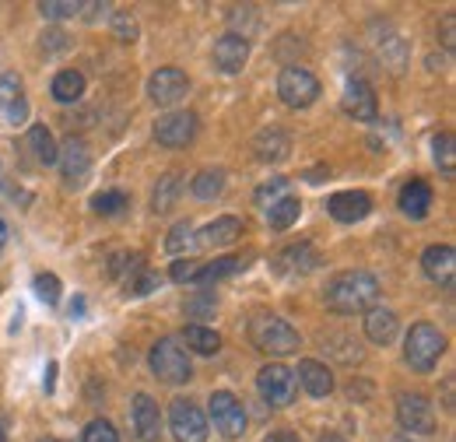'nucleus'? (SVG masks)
<instances>
[{"instance_id":"1","label":"nucleus","mask_w":456,"mask_h":442,"mask_svg":"<svg viewBox=\"0 0 456 442\" xmlns=\"http://www.w3.org/2000/svg\"><path fill=\"white\" fill-rule=\"evenodd\" d=\"M379 299V281L369 274V271H344L338 274L327 291H323V302L327 309L341 313V316H354V313H369Z\"/></svg>"},{"instance_id":"2","label":"nucleus","mask_w":456,"mask_h":442,"mask_svg":"<svg viewBox=\"0 0 456 442\" xmlns=\"http://www.w3.org/2000/svg\"><path fill=\"white\" fill-rule=\"evenodd\" d=\"M249 340L256 351L264 355H295L302 348V337L298 331L281 320V316H271V313H260L249 320Z\"/></svg>"},{"instance_id":"3","label":"nucleus","mask_w":456,"mask_h":442,"mask_svg":"<svg viewBox=\"0 0 456 442\" xmlns=\"http://www.w3.org/2000/svg\"><path fill=\"white\" fill-rule=\"evenodd\" d=\"M443 351H446V337L436 331L432 323H414L411 333H407V340H403V358L418 372H432L436 362L443 358Z\"/></svg>"},{"instance_id":"4","label":"nucleus","mask_w":456,"mask_h":442,"mask_svg":"<svg viewBox=\"0 0 456 442\" xmlns=\"http://www.w3.org/2000/svg\"><path fill=\"white\" fill-rule=\"evenodd\" d=\"M151 372L162 380V383H186V380H193V369H190V355H186V348H179V340L175 337H162V340H155V348H151Z\"/></svg>"},{"instance_id":"5","label":"nucleus","mask_w":456,"mask_h":442,"mask_svg":"<svg viewBox=\"0 0 456 442\" xmlns=\"http://www.w3.org/2000/svg\"><path fill=\"white\" fill-rule=\"evenodd\" d=\"M278 95L291 110H305L320 99V81L305 67H285L281 78H278Z\"/></svg>"},{"instance_id":"6","label":"nucleus","mask_w":456,"mask_h":442,"mask_svg":"<svg viewBox=\"0 0 456 442\" xmlns=\"http://www.w3.org/2000/svg\"><path fill=\"white\" fill-rule=\"evenodd\" d=\"M208 414H211L215 429H218L225 439H239V436L246 432V411H242L239 397L228 393V389L211 393V400H208Z\"/></svg>"},{"instance_id":"7","label":"nucleus","mask_w":456,"mask_h":442,"mask_svg":"<svg viewBox=\"0 0 456 442\" xmlns=\"http://www.w3.org/2000/svg\"><path fill=\"white\" fill-rule=\"evenodd\" d=\"M397 422L400 429L414 436H432L436 432V411L425 393H400L397 397Z\"/></svg>"},{"instance_id":"8","label":"nucleus","mask_w":456,"mask_h":442,"mask_svg":"<svg viewBox=\"0 0 456 442\" xmlns=\"http://www.w3.org/2000/svg\"><path fill=\"white\" fill-rule=\"evenodd\" d=\"M169 429L175 442H208V418L193 400H175L172 404Z\"/></svg>"},{"instance_id":"9","label":"nucleus","mask_w":456,"mask_h":442,"mask_svg":"<svg viewBox=\"0 0 456 442\" xmlns=\"http://www.w3.org/2000/svg\"><path fill=\"white\" fill-rule=\"evenodd\" d=\"M256 389H260V397L271 407H288L291 397H295V372L288 365H278V362L274 365H264L256 372Z\"/></svg>"},{"instance_id":"10","label":"nucleus","mask_w":456,"mask_h":442,"mask_svg":"<svg viewBox=\"0 0 456 442\" xmlns=\"http://www.w3.org/2000/svg\"><path fill=\"white\" fill-rule=\"evenodd\" d=\"M57 162H60L63 179H67L70 186H77V183H85V176L92 172V148H88L81 137H67L57 148Z\"/></svg>"},{"instance_id":"11","label":"nucleus","mask_w":456,"mask_h":442,"mask_svg":"<svg viewBox=\"0 0 456 442\" xmlns=\"http://www.w3.org/2000/svg\"><path fill=\"white\" fill-rule=\"evenodd\" d=\"M186 92H190V78L179 67H162L148 81V95H151L155 106H175Z\"/></svg>"},{"instance_id":"12","label":"nucleus","mask_w":456,"mask_h":442,"mask_svg":"<svg viewBox=\"0 0 456 442\" xmlns=\"http://www.w3.org/2000/svg\"><path fill=\"white\" fill-rule=\"evenodd\" d=\"M197 137V116L193 112H169L155 123V141L166 148H186Z\"/></svg>"},{"instance_id":"13","label":"nucleus","mask_w":456,"mask_h":442,"mask_svg":"<svg viewBox=\"0 0 456 442\" xmlns=\"http://www.w3.org/2000/svg\"><path fill=\"white\" fill-rule=\"evenodd\" d=\"M341 106H344V112H347V116H354V119H362V123H376V116H379L376 92H372V85H369V81H362V78L347 81Z\"/></svg>"},{"instance_id":"14","label":"nucleus","mask_w":456,"mask_h":442,"mask_svg":"<svg viewBox=\"0 0 456 442\" xmlns=\"http://www.w3.org/2000/svg\"><path fill=\"white\" fill-rule=\"evenodd\" d=\"M130 425L137 432L141 442H159L162 436V414H159V404L148 397V393H137L134 404H130Z\"/></svg>"},{"instance_id":"15","label":"nucleus","mask_w":456,"mask_h":442,"mask_svg":"<svg viewBox=\"0 0 456 442\" xmlns=\"http://www.w3.org/2000/svg\"><path fill=\"white\" fill-rule=\"evenodd\" d=\"M215 67L222 70V74H239L242 67H246V60H249V39H242L239 32H228L222 36L218 43H215Z\"/></svg>"},{"instance_id":"16","label":"nucleus","mask_w":456,"mask_h":442,"mask_svg":"<svg viewBox=\"0 0 456 442\" xmlns=\"http://www.w3.org/2000/svg\"><path fill=\"white\" fill-rule=\"evenodd\" d=\"M327 211L338 221H344V225H354V221H362L372 211V201H369V193H362V190H344V193H334V197L327 201Z\"/></svg>"},{"instance_id":"17","label":"nucleus","mask_w":456,"mask_h":442,"mask_svg":"<svg viewBox=\"0 0 456 442\" xmlns=\"http://www.w3.org/2000/svg\"><path fill=\"white\" fill-rule=\"evenodd\" d=\"M421 267H425V274L432 277L436 284L453 288V281H456L453 246H428V250H425V257H421Z\"/></svg>"},{"instance_id":"18","label":"nucleus","mask_w":456,"mask_h":442,"mask_svg":"<svg viewBox=\"0 0 456 442\" xmlns=\"http://www.w3.org/2000/svg\"><path fill=\"white\" fill-rule=\"evenodd\" d=\"M239 235H242V221L232 218V215H225V218H215L211 225H204V228L193 235V246L218 250V246H232Z\"/></svg>"},{"instance_id":"19","label":"nucleus","mask_w":456,"mask_h":442,"mask_svg":"<svg viewBox=\"0 0 456 442\" xmlns=\"http://www.w3.org/2000/svg\"><path fill=\"white\" fill-rule=\"evenodd\" d=\"M0 116L7 123H25L28 116V102H25V92H21V81L14 74H4L0 78Z\"/></svg>"},{"instance_id":"20","label":"nucleus","mask_w":456,"mask_h":442,"mask_svg":"<svg viewBox=\"0 0 456 442\" xmlns=\"http://www.w3.org/2000/svg\"><path fill=\"white\" fill-rule=\"evenodd\" d=\"M428 208H432V186H428L425 179H411V183L400 190V211H403L407 218L421 221L428 215Z\"/></svg>"},{"instance_id":"21","label":"nucleus","mask_w":456,"mask_h":442,"mask_svg":"<svg viewBox=\"0 0 456 442\" xmlns=\"http://www.w3.org/2000/svg\"><path fill=\"white\" fill-rule=\"evenodd\" d=\"M253 151L260 162H285L288 151H291V141H288L285 130L271 127V130H260L256 141H253Z\"/></svg>"},{"instance_id":"22","label":"nucleus","mask_w":456,"mask_h":442,"mask_svg":"<svg viewBox=\"0 0 456 442\" xmlns=\"http://www.w3.org/2000/svg\"><path fill=\"white\" fill-rule=\"evenodd\" d=\"M295 376L302 380V387L309 389L313 397H327V393L334 389V376H330V369H327L323 362L305 358V362H298V372H295Z\"/></svg>"},{"instance_id":"23","label":"nucleus","mask_w":456,"mask_h":442,"mask_svg":"<svg viewBox=\"0 0 456 442\" xmlns=\"http://www.w3.org/2000/svg\"><path fill=\"white\" fill-rule=\"evenodd\" d=\"M400 331V320L397 313H390V309H369V316H365V337L372 340V344H390Z\"/></svg>"},{"instance_id":"24","label":"nucleus","mask_w":456,"mask_h":442,"mask_svg":"<svg viewBox=\"0 0 456 442\" xmlns=\"http://www.w3.org/2000/svg\"><path fill=\"white\" fill-rule=\"evenodd\" d=\"M278 264H281V271L285 274H309V271H316V264H320V257L313 253V246H291L285 250L281 257H278Z\"/></svg>"},{"instance_id":"25","label":"nucleus","mask_w":456,"mask_h":442,"mask_svg":"<svg viewBox=\"0 0 456 442\" xmlns=\"http://www.w3.org/2000/svg\"><path fill=\"white\" fill-rule=\"evenodd\" d=\"M28 151H32V159L39 166H53L57 162V141H53V134L46 127H32L28 130Z\"/></svg>"},{"instance_id":"26","label":"nucleus","mask_w":456,"mask_h":442,"mask_svg":"<svg viewBox=\"0 0 456 442\" xmlns=\"http://www.w3.org/2000/svg\"><path fill=\"white\" fill-rule=\"evenodd\" d=\"M179 193H183V183H179V176H162L159 179V186H155V193H151V211L155 215H166L175 208V201H179Z\"/></svg>"},{"instance_id":"27","label":"nucleus","mask_w":456,"mask_h":442,"mask_svg":"<svg viewBox=\"0 0 456 442\" xmlns=\"http://www.w3.org/2000/svg\"><path fill=\"white\" fill-rule=\"evenodd\" d=\"M183 340H186V348L197 351V355H218V351H222V337L215 331H208V327H200V323L186 327V331H183Z\"/></svg>"},{"instance_id":"28","label":"nucleus","mask_w":456,"mask_h":442,"mask_svg":"<svg viewBox=\"0 0 456 442\" xmlns=\"http://www.w3.org/2000/svg\"><path fill=\"white\" fill-rule=\"evenodd\" d=\"M190 190H193V197H200V201H215V197L225 190V172H222V168H204V172L193 176Z\"/></svg>"},{"instance_id":"29","label":"nucleus","mask_w":456,"mask_h":442,"mask_svg":"<svg viewBox=\"0 0 456 442\" xmlns=\"http://www.w3.org/2000/svg\"><path fill=\"white\" fill-rule=\"evenodd\" d=\"M85 95V78L77 70H60L53 78V99L57 102H77Z\"/></svg>"},{"instance_id":"30","label":"nucleus","mask_w":456,"mask_h":442,"mask_svg":"<svg viewBox=\"0 0 456 442\" xmlns=\"http://www.w3.org/2000/svg\"><path fill=\"white\" fill-rule=\"evenodd\" d=\"M246 264L239 260V257H222V260H215V264H200L197 267V284H211V281H222V277H228V274H239Z\"/></svg>"},{"instance_id":"31","label":"nucleus","mask_w":456,"mask_h":442,"mask_svg":"<svg viewBox=\"0 0 456 442\" xmlns=\"http://www.w3.org/2000/svg\"><path fill=\"white\" fill-rule=\"evenodd\" d=\"M302 215V204H298V197H281L278 204H271L267 208V221H271V228H291L295 221Z\"/></svg>"},{"instance_id":"32","label":"nucleus","mask_w":456,"mask_h":442,"mask_svg":"<svg viewBox=\"0 0 456 442\" xmlns=\"http://www.w3.org/2000/svg\"><path fill=\"white\" fill-rule=\"evenodd\" d=\"M432 155H436V166L443 168L446 176H453L456 172V141L453 134L446 130V134H439L436 141H432Z\"/></svg>"},{"instance_id":"33","label":"nucleus","mask_w":456,"mask_h":442,"mask_svg":"<svg viewBox=\"0 0 456 442\" xmlns=\"http://www.w3.org/2000/svg\"><path fill=\"white\" fill-rule=\"evenodd\" d=\"M92 208H95V215L113 218V215H119L126 208V193L123 190H102V193L92 197Z\"/></svg>"},{"instance_id":"34","label":"nucleus","mask_w":456,"mask_h":442,"mask_svg":"<svg viewBox=\"0 0 456 442\" xmlns=\"http://www.w3.org/2000/svg\"><path fill=\"white\" fill-rule=\"evenodd\" d=\"M32 288H36V295L46 302V306H57L60 302V277L57 274H36V281H32Z\"/></svg>"},{"instance_id":"35","label":"nucleus","mask_w":456,"mask_h":442,"mask_svg":"<svg viewBox=\"0 0 456 442\" xmlns=\"http://www.w3.org/2000/svg\"><path fill=\"white\" fill-rule=\"evenodd\" d=\"M190 246H193V225H190V221L172 225L169 239H166V250H169V253H183V250H190Z\"/></svg>"},{"instance_id":"36","label":"nucleus","mask_w":456,"mask_h":442,"mask_svg":"<svg viewBox=\"0 0 456 442\" xmlns=\"http://www.w3.org/2000/svg\"><path fill=\"white\" fill-rule=\"evenodd\" d=\"M379 53H383V60L390 63V70H403L407 50H403V39H400V36H390L387 43H379Z\"/></svg>"},{"instance_id":"37","label":"nucleus","mask_w":456,"mask_h":442,"mask_svg":"<svg viewBox=\"0 0 456 442\" xmlns=\"http://www.w3.org/2000/svg\"><path fill=\"white\" fill-rule=\"evenodd\" d=\"M39 11H43V18H74V14H81V4L77 0H43Z\"/></svg>"},{"instance_id":"38","label":"nucleus","mask_w":456,"mask_h":442,"mask_svg":"<svg viewBox=\"0 0 456 442\" xmlns=\"http://www.w3.org/2000/svg\"><path fill=\"white\" fill-rule=\"evenodd\" d=\"M281 197H288V179H271V183H264V186L256 190V204H260V208H271V204H278Z\"/></svg>"},{"instance_id":"39","label":"nucleus","mask_w":456,"mask_h":442,"mask_svg":"<svg viewBox=\"0 0 456 442\" xmlns=\"http://www.w3.org/2000/svg\"><path fill=\"white\" fill-rule=\"evenodd\" d=\"M113 32H116V39H119V43H134V39H137V21H134V14H130V11H116Z\"/></svg>"},{"instance_id":"40","label":"nucleus","mask_w":456,"mask_h":442,"mask_svg":"<svg viewBox=\"0 0 456 442\" xmlns=\"http://www.w3.org/2000/svg\"><path fill=\"white\" fill-rule=\"evenodd\" d=\"M81 442H119V436H116V429L110 425V422H102V418H95L88 429H85V436H81Z\"/></svg>"},{"instance_id":"41","label":"nucleus","mask_w":456,"mask_h":442,"mask_svg":"<svg viewBox=\"0 0 456 442\" xmlns=\"http://www.w3.org/2000/svg\"><path fill=\"white\" fill-rule=\"evenodd\" d=\"M123 288H126V295H148L151 288H159V274H151V271H137L130 281H123Z\"/></svg>"},{"instance_id":"42","label":"nucleus","mask_w":456,"mask_h":442,"mask_svg":"<svg viewBox=\"0 0 456 442\" xmlns=\"http://www.w3.org/2000/svg\"><path fill=\"white\" fill-rule=\"evenodd\" d=\"M197 260H175L172 264V281H193L197 277Z\"/></svg>"},{"instance_id":"43","label":"nucleus","mask_w":456,"mask_h":442,"mask_svg":"<svg viewBox=\"0 0 456 442\" xmlns=\"http://www.w3.org/2000/svg\"><path fill=\"white\" fill-rule=\"evenodd\" d=\"M211 309H215V299H211L208 291H200V299L186 302V313H190V316H208Z\"/></svg>"},{"instance_id":"44","label":"nucleus","mask_w":456,"mask_h":442,"mask_svg":"<svg viewBox=\"0 0 456 442\" xmlns=\"http://www.w3.org/2000/svg\"><path fill=\"white\" fill-rule=\"evenodd\" d=\"M439 29H443V46H446V50H453L456 46V14H446Z\"/></svg>"},{"instance_id":"45","label":"nucleus","mask_w":456,"mask_h":442,"mask_svg":"<svg viewBox=\"0 0 456 442\" xmlns=\"http://www.w3.org/2000/svg\"><path fill=\"white\" fill-rule=\"evenodd\" d=\"M43 50H67V36L63 32H43Z\"/></svg>"},{"instance_id":"46","label":"nucleus","mask_w":456,"mask_h":442,"mask_svg":"<svg viewBox=\"0 0 456 442\" xmlns=\"http://www.w3.org/2000/svg\"><path fill=\"white\" fill-rule=\"evenodd\" d=\"M264 442H302V439H298L295 432H288V429H278V432H271Z\"/></svg>"},{"instance_id":"47","label":"nucleus","mask_w":456,"mask_h":442,"mask_svg":"<svg viewBox=\"0 0 456 442\" xmlns=\"http://www.w3.org/2000/svg\"><path fill=\"white\" fill-rule=\"evenodd\" d=\"M456 404H453V376L446 380V411H453Z\"/></svg>"},{"instance_id":"48","label":"nucleus","mask_w":456,"mask_h":442,"mask_svg":"<svg viewBox=\"0 0 456 442\" xmlns=\"http://www.w3.org/2000/svg\"><path fill=\"white\" fill-rule=\"evenodd\" d=\"M53 376H57V362H50V369H46V389L53 393Z\"/></svg>"},{"instance_id":"49","label":"nucleus","mask_w":456,"mask_h":442,"mask_svg":"<svg viewBox=\"0 0 456 442\" xmlns=\"http://www.w3.org/2000/svg\"><path fill=\"white\" fill-rule=\"evenodd\" d=\"M81 313H85V299H74L70 302V316H81Z\"/></svg>"},{"instance_id":"50","label":"nucleus","mask_w":456,"mask_h":442,"mask_svg":"<svg viewBox=\"0 0 456 442\" xmlns=\"http://www.w3.org/2000/svg\"><path fill=\"white\" fill-rule=\"evenodd\" d=\"M323 176H327L323 168H313V172H309V183H323Z\"/></svg>"},{"instance_id":"51","label":"nucleus","mask_w":456,"mask_h":442,"mask_svg":"<svg viewBox=\"0 0 456 442\" xmlns=\"http://www.w3.org/2000/svg\"><path fill=\"white\" fill-rule=\"evenodd\" d=\"M4 246H7V221L0 218V250H4Z\"/></svg>"},{"instance_id":"52","label":"nucleus","mask_w":456,"mask_h":442,"mask_svg":"<svg viewBox=\"0 0 456 442\" xmlns=\"http://www.w3.org/2000/svg\"><path fill=\"white\" fill-rule=\"evenodd\" d=\"M320 442H347V439H341L338 432H327V436H323V439H320Z\"/></svg>"},{"instance_id":"53","label":"nucleus","mask_w":456,"mask_h":442,"mask_svg":"<svg viewBox=\"0 0 456 442\" xmlns=\"http://www.w3.org/2000/svg\"><path fill=\"white\" fill-rule=\"evenodd\" d=\"M0 442H7V425H4V418H0Z\"/></svg>"},{"instance_id":"54","label":"nucleus","mask_w":456,"mask_h":442,"mask_svg":"<svg viewBox=\"0 0 456 442\" xmlns=\"http://www.w3.org/2000/svg\"><path fill=\"white\" fill-rule=\"evenodd\" d=\"M39 442H57V439H39Z\"/></svg>"}]
</instances>
